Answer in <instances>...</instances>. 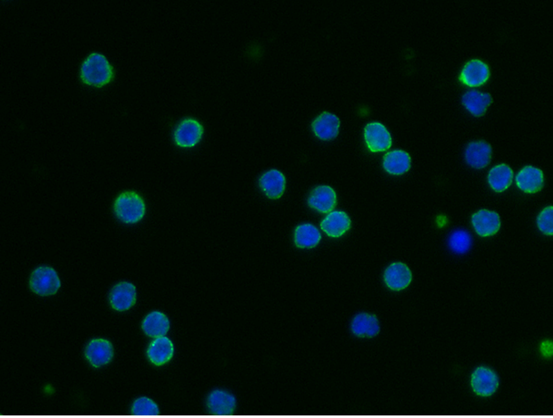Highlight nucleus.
<instances>
[{
    "label": "nucleus",
    "instance_id": "nucleus-1",
    "mask_svg": "<svg viewBox=\"0 0 553 418\" xmlns=\"http://www.w3.org/2000/svg\"><path fill=\"white\" fill-rule=\"evenodd\" d=\"M114 78L113 66L104 56L93 53L82 64L81 79L90 86L103 87Z\"/></svg>",
    "mask_w": 553,
    "mask_h": 418
},
{
    "label": "nucleus",
    "instance_id": "nucleus-2",
    "mask_svg": "<svg viewBox=\"0 0 553 418\" xmlns=\"http://www.w3.org/2000/svg\"><path fill=\"white\" fill-rule=\"evenodd\" d=\"M114 210L117 218L123 223H136L145 215L146 205L138 193L125 191L117 197Z\"/></svg>",
    "mask_w": 553,
    "mask_h": 418
},
{
    "label": "nucleus",
    "instance_id": "nucleus-3",
    "mask_svg": "<svg viewBox=\"0 0 553 418\" xmlns=\"http://www.w3.org/2000/svg\"><path fill=\"white\" fill-rule=\"evenodd\" d=\"M30 286L37 295L47 297L55 295L60 288L61 283L54 269L40 267L32 273Z\"/></svg>",
    "mask_w": 553,
    "mask_h": 418
},
{
    "label": "nucleus",
    "instance_id": "nucleus-4",
    "mask_svg": "<svg viewBox=\"0 0 553 418\" xmlns=\"http://www.w3.org/2000/svg\"><path fill=\"white\" fill-rule=\"evenodd\" d=\"M203 127L199 121L188 119L182 121L175 132L176 145L183 148L194 147L201 140Z\"/></svg>",
    "mask_w": 553,
    "mask_h": 418
},
{
    "label": "nucleus",
    "instance_id": "nucleus-5",
    "mask_svg": "<svg viewBox=\"0 0 553 418\" xmlns=\"http://www.w3.org/2000/svg\"><path fill=\"white\" fill-rule=\"evenodd\" d=\"M365 138L369 150L373 153L386 151L391 147V135L386 127L378 122H373L365 127Z\"/></svg>",
    "mask_w": 553,
    "mask_h": 418
},
{
    "label": "nucleus",
    "instance_id": "nucleus-6",
    "mask_svg": "<svg viewBox=\"0 0 553 418\" xmlns=\"http://www.w3.org/2000/svg\"><path fill=\"white\" fill-rule=\"evenodd\" d=\"M137 300V289L134 284L123 282L112 289L110 303L112 308L117 311L130 310Z\"/></svg>",
    "mask_w": 553,
    "mask_h": 418
},
{
    "label": "nucleus",
    "instance_id": "nucleus-7",
    "mask_svg": "<svg viewBox=\"0 0 553 418\" xmlns=\"http://www.w3.org/2000/svg\"><path fill=\"white\" fill-rule=\"evenodd\" d=\"M85 356L95 367L110 363L114 356V348L108 340L95 339L88 345Z\"/></svg>",
    "mask_w": 553,
    "mask_h": 418
},
{
    "label": "nucleus",
    "instance_id": "nucleus-8",
    "mask_svg": "<svg viewBox=\"0 0 553 418\" xmlns=\"http://www.w3.org/2000/svg\"><path fill=\"white\" fill-rule=\"evenodd\" d=\"M471 386L478 395L491 396L498 388V377L491 369L479 367L472 374Z\"/></svg>",
    "mask_w": 553,
    "mask_h": 418
},
{
    "label": "nucleus",
    "instance_id": "nucleus-9",
    "mask_svg": "<svg viewBox=\"0 0 553 418\" xmlns=\"http://www.w3.org/2000/svg\"><path fill=\"white\" fill-rule=\"evenodd\" d=\"M413 280V274L408 266L402 262L393 263L384 273V282L390 289L400 291L407 288Z\"/></svg>",
    "mask_w": 553,
    "mask_h": 418
},
{
    "label": "nucleus",
    "instance_id": "nucleus-10",
    "mask_svg": "<svg viewBox=\"0 0 553 418\" xmlns=\"http://www.w3.org/2000/svg\"><path fill=\"white\" fill-rule=\"evenodd\" d=\"M490 77V69L480 60H471L464 66L460 79L469 87H478L484 84Z\"/></svg>",
    "mask_w": 553,
    "mask_h": 418
},
{
    "label": "nucleus",
    "instance_id": "nucleus-11",
    "mask_svg": "<svg viewBox=\"0 0 553 418\" xmlns=\"http://www.w3.org/2000/svg\"><path fill=\"white\" fill-rule=\"evenodd\" d=\"M309 206L323 214H330L336 204V195L332 188L320 186L312 191L308 199Z\"/></svg>",
    "mask_w": 553,
    "mask_h": 418
},
{
    "label": "nucleus",
    "instance_id": "nucleus-12",
    "mask_svg": "<svg viewBox=\"0 0 553 418\" xmlns=\"http://www.w3.org/2000/svg\"><path fill=\"white\" fill-rule=\"evenodd\" d=\"M471 221L475 230L482 236L495 235L501 226L498 214L488 210H480L473 215Z\"/></svg>",
    "mask_w": 553,
    "mask_h": 418
},
{
    "label": "nucleus",
    "instance_id": "nucleus-13",
    "mask_svg": "<svg viewBox=\"0 0 553 418\" xmlns=\"http://www.w3.org/2000/svg\"><path fill=\"white\" fill-rule=\"evenodd\" d=\"M515 181L524 193H536L543 187V173L536 167H526L518 173Z\"/></svg>",
    "mask_w": 553,
    "mask_h": 418
},
{
    "label": "nucleus",
    "instance_id": "nucleus-14",
    "mask_svg": "<svg viewBox=\"0 0 553 418\" xmlns=\"http://www.w3.org/2000/svg\"><path fill=\"white\" fill-rule=\"evenodd\" d=\"M321 228L331 238H339L351 228V219L345 212L332 211L322 221Z\"/></svg>",
    "mask_w": 553,
    "mask_h": 418
},
{
    "label": "nucleus",
    "instance_id": "nucleus-15",
    "mask_svg": "<svg viewBox=\"0 0 553 418\" xmlns=\"http://www.w3.org/2000/svg\"><path fill=\"white\" fill-rule=\"evenodd\" d=\"M341 121L338 116L330 113H323L312 123L315 134L323 140H330L339 134Z\"/></svg>",
    "mask_w": 553,
    "mask_h": 418
},
{
    "label": "nucleus",
    "instance_id": "nucleus-16",
    "mask_svg": "<svg viewBox=\"0 0 553 418\" xmlns=\"http://www.w3.org/2000/svg\"><path fill=\"white\" fill-rule=\"evenodd\" d=\"M208 406L212 415H231L236 406V402L232 394L223 391H215L208 397Z\"/></svg>",
    "mask_w": 553,
    "mask_h": 418
},
{
    "label": "nucleus",
    "instance_id": "nucleus-17",
    "mask_svg": "<svg viewBox=\"0 0 553 418\" xmlns=\"http://www.w3.org/2000/svg\"><path fill=\"white\" fill-rule=\"evenodd\" d=\"M491 159V147L485 142L469 143L466 151L467 164L474 169H480L487 167Z\"/></svg>",
    "mask_w": 553,
    "mask_h": 418
},
{
    "label": "nucleus",
    "instance_id": "nucleus-18",
    "mask_svg": "<svg viewBox=\"0 0 553 418\" xmlns=\"http://www.w3.org/2000/svg\"><path fill=\"white\" fill-rule=\"evenodd\" d=\"M260 188L271 199H279L285 190L284 175L278 170H271L262 175L259 180Z\"/></svg>",
    "mask_w": 553,
    "mask_h": 418
},
{
    "label": "nucleus",
    "instance_id": "nucleus-19",
    "mask_svg": "<svg viewBox=\"0 0 553 418\" xmlns=\"http://www.w3.org/2000/svg\"><path fill=\"white\" fill-rule=\"evenodd\" d=\"M173 356V345L167 337L155 338L149 345L148 358L156 366H162L171 360Z\"/></svg>",
    "mask_w": 553,
    "mask_h": 418
},
{
    "label": "nucleus",
    "instance_id": "nucleus-20",
    "mask_svg": "<svg viewBox=\"0 0 553 418\" xmlns=\"http://www.w3.org/2000/svg\"><path fill=\"white\" fill-rule=\"evenodd\" d=\"M410 154L404 151H389L384 156L383 166L387 173L392 175H402L410 169Z\"/></svg>",
    "mask_w": 553,
    "mask_h": 418
},
{
    "label": "nucleus",
    "instance_id": "nucleus-21",
    "mask_svg": "<svg viewBox=\"0 0 553 418\" xmlns=\"http://www.w3.org/2000/svg\"><path fill=\"white\" fill-rule=\"evenodd\" d=\"M169 319L164 313L158 312V311L149 313L144 319L143 324L144 332L152 338L164 336L169 331Z\"/></svg>",
    "mask_w": 553,
    "mask_h": 418
},
{
    "label": "nucleus",
    "instance_id": "nucleus-22",
    "mask_svg": "<svg viewBox=\"0 0 553 418\" xmlns=\"http://www.w3.org/2000/svg\"><path fill=\"white\" fill-rule=\"evenodd\" d=\"M352 330L355 335L360 337H373L380 332L378 319L375 315L360 313L355 317L352 324Z\"/></svg>",
    "mask_w": 553,
    "mask_h": 418
},
{
    "label": "nucleus",
    "instance_id": "nucleus-23",
    "mask_svg": "<svg viewBox=\"0 0 553 418\" xmlns=\"http://www.w3.org/2000/svg\"><path fill=\"white\" fill-rule=\"evenodd\" d=\"M493 102L491 97L489 94L478 92V90H469L464 95L462 98V103L465 108L473 114V116H480L485 114L486 110Z\"/></svg>",
    "mask_w": 553,
    "mask_h": 418
},
{
    "label": "nucleus",
    "instance_id": "nucleus-24",
    "mask_svg": "<svg viewBox=\"0 0 553 418\" xmlns=\"http://www.w3.org/2000/svg\"><path fill=\"white\" fill-rule=\"evenodd\" d=\"M514 173L506 164H499L494 167L489 173V184L497 193H503L512 184Z\"/></svg>",
    "mask_w": 553,
    "mask_h": 418
},
{
    "label": "nucleus",
    "instance_id": "nucleus-25",
    "mask_svg": "<svg viewBox=\"0 0 553 418\" xmlns=\"http://www.w3.org/2000/svg\"><path fill=\"white\" fill-rule=\"evenodd\" d=\"M321 241L319 229L310 223L298 226L295 230V241L299 247H314Z\"/></svg>",
    "mask_w": 553,
    "mask_h": 418
},
{
    "label": "nucleus",
    "instance_id": "nucleus-26",
    "mask_svg": "<svg viewBox=\"0 0 553 418\" xmlns=\"http://www.w3.org/2000/svg\"><path fill=\"white\" fill-rule=\"evenodd\" d=\"M450 246L456 253L467 252L471 246V236L466 231H455L450 236Z\"/></svg>",
    "mask_w": 553,
    "mask_h": 418
},
{
    "label": "nucleus",
    "instance_id": "nucleus-27",
    "mask_svg": "<svg viewBox=\"0 0 553 418\" xmlns=\"http://www.w3.org/2000/svg\"><path fill=\"white\" fill-rule=\"evenodd\" d=\"M159 407L149 398L138 399L133 404L132 414L138 417H151L159 415Z\"/></svg>",
    "mask_w": 553,
    "mask_h": 418
},
{
    "label": "nucleus",
    "instance_id": "nucleus-28",
    "mask_svg": "<svg viewBox=\"0 0 553 418\" xmlns=\"http://www.w3.org/2000/svg\"><path fill=\"white\" fill-rule=\"evenodd\" d=\"M539 230L545 235L552 236L553 234V208L547 207L538 217Z\"/></svg>",
    "mask_w": 553,
    "mask_h": 418
},
{
    "label": "nucleus",
    "instance_id": "nucleus-29",
    "mask_svg": "<svg viewBox=\"0 0 553 418\" xmlns=\"http://www.w3.org/2000/svg\"><path fill=\"white\" fill-rule=\"evenodd\" d=\"M541 349L542 355H543L545 358H550L553 353L552 343L550 342V341H546V342L542 343Z\"/></svg>",
    "mask_w": 553,
    "mask_h": 418
},
{
    "label": "nucleus",
    "instance_id": "nucleus-30",
    "mask_svg": "<svg viewBox=\"0 0 553 418\" xmlns=\"http://www.w3.org/2000/svg\"><path fill=\"white\" fill-rule=\"evenodd\" d=\"M446 223V219L445 217H438V225L443 226L445 225Z\"/></svg>",
    "mask_w": 553,
    "mask_h": 418
}]
</instances>
